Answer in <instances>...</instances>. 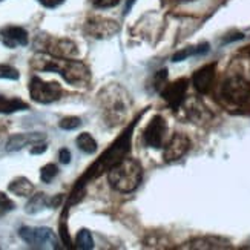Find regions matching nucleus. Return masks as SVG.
Here are the masks:
<instances>
[{"label":"nucleus","mask_w":250,"mask_h":250,"mask_svg":"<svg viewBox=\"0 0 250 250\" xmlns=\"http://www.w3.org/2000/svg\"><path fill=\"white\" fill-rule=\"evenodd\" d=\"M19 236L23 240L29 247L34 249H45L46 244H52V249H59L56 235L49 227H20Z\"/></svg>","instance_id":"423d86ee"},{"label":"nucleus","mask_w":250,"mask_h":250,"mask_svg":"<svg viewBox=\"0 0 250 250\" xmlns=\"http://www.w3.org/2000/svg\"><path fill=\"white\" fill-rule=\"evenodd\" d=\"M143 180V167L132 157H125L107 170V181L117 192H134Z\"/></svg>","instance_id":"7ed1b4c3"},{"label":"nucleus","mask_w":250,"mask_h":250,"mask_svg":"<svg viewBox=\"0 0 250 250\" xmlns=\"http://www.w3.org/2000/svg\"><path fill=\"white\" fill-rule=\"evenodd\" d=\"M60 238H62V243L64 244V247H71V238H69V233H68V227L64 223L60 224V232H59Z\"/></svg>","instance_id":"bb28decb"},{"label":"nucleus","mask_w":250,"mask_h":250,"mask_svg":"<svg viewBox=\"0 0 250 250\" xmlns=\"http://www.w3.org/2000/svg\"><path fill=\"white\" fill-rule=\"evenodd\" d=\"M45 140V135L40 132H32V134H17L13 135L6 143V150L8 152H17L20 149H23L28 145H34L37 141Z\"/></svg>","instance_id":"4468645a"},{"label":"nucleus","mask_w":250,"mask_h":250,"mask_svg":"<svg viewBox=\"0 0 250 250\" xmlns=\"http://www.w3.org/2000/svg\"><path fill=\"white\" fill-rule=\"evenodd\" d=\"M59 173V167L54 165V163H49V165H45L40 170V180L43 183H51L54 178L57 177Z\"/></svg>","instance_id":"4be33fe9"},{"label":"nucleus","mask_w":250,"mask_h":250,"mask_svg":"<svg viewBox=\"0 0 250 250\" xmlns=\"http://www.w3.org/2000/svg\"><path fill=\"white\" fill-rule=\"evenodd\" d=\"M244 36L241 34V32H236V34H233L232 37H226L224 40H223V43H230V42H235V40H241Z\"/></svg>","instance_id":"2f4dec72"},{"label":"nucleus","mask_w":250,"mask_h":250,"mask_svg":"<svg viewBox=\"0 0 250 250\" xmlns=\"http://www.w3.org/2000/svg\"><path fill=\"white\" fill-rule=\"evenodd\" d=\"M117 31H118L117 21L109 20V19H103V17H92L86 21V25H84V32L94 39L112 37Z\"/></svg>","instance_id":"9d476101"},{"label":"nucleus","mask_w":250,"mask_h":250,"mask_svg":"<svg viewBox=\"0 0 250 250\" xmlns=\"http://www.w3.org/2000/svg\"><path fill=\"white\" fill-rule=\"evenodd\" d=\"M31 66L36 71L56 72L60 77H63L64 82L75 86V88L88 86L91 82V71L80 60H71L68 57H56L51 56V54L42 52L31 59Z\"/></svg>","instance_id":"f257e3e1"},{"label":"nucleus","mask_w":250,"mask_h":250,"mask_svg":"<svg viewBox=\"0 0 250 250\" xmlns=\"http://www.w3.org/2000/svg\"><path fill=\"white\" fill-rule=\"evenodd\" d=\"M48 149L46 143H42V141H37V143H34V146L31 147V154L32 155H37V154H43Z\"/></svg>","instance_id":"c756f323"},{"label":"nucleus","mask_w":250,"mask_h":250,"mask_svg":"<svg viewBox=\"0 0 250 250\" xmlns=\"http://www.w3.org/2000/svg\"><path fill=\"white\" fill-rule=\"evenodd\" d=\"M75 247L80 250H91L94 249V238L92 233L88 229H82L77 233V238H75Z\"/></svg>","instance_id":"412c9836"},{"label":"nucleus","mask_w":250,"mask_h":250,"mask_svg":"<svg viewBox=\"0 0 250 250\" xmlns=\"http://www.w3.org/2000/svg\"><path fill=\"white\" fill-rule=\"evenodd\" d=\"M63 94L62 86L57 82H43L40 77H32L29 82V95L36 103L49 104L57 102Z\"/></svg>","instance_id":"39448f33"},{"label":"nucleus","mask_w":250,"mask_h":250,"mask_svg":"<svg viewBox=\"0 0 250 250\" xmlns=\"http://www.w3.org/2000/svg\"><path fill=\"white\" fill-rule=\"evenodd\" d=\"M218 102L227 112L250 115V82L241 75L227 77L220 86Z\"/></svg>","instance_id":"f03ea898"},{"label":"nucleus","mask_w":250,"mask_h":250,"mask_svg":"<svg viewBox=\"0 0 250 250\" xmlns=\"http://www.w3.org/2000/svg\"><path fill=\"white\" fill-rule=\"evenodd\" d=\"M8 190L14 195H19V197H31L34 192V184L25 177H19L9 183Z\"/></svg>","instance_id":"f3484780"},{"label":"nucleus","mask_w":250,"mask_h":250,"mask_svg":"<svg viewBox=\"0 0 250 250\" xmlns=\"http://www.w3.org/2000/svg\"><path fill=\"white\" fill-rule=\"evenodd\" d=\"M75 143H77L79 149L84 152V154H94L97 150V141L89 132H82L77 137V140H75Z\"/></svg>","instance_id":"aec40b11"},{"label":"nucleus","mask_w":250,"mask_h":250,"mask_svg":"<svg viewBox=\"0 0 250 250\" xmlns=\"http://www.w3.org/2000/svg\"><path fill=\"white\" fill-rule=\"evenodd\" d=\"M167 83V71L166 69H161L158 72H155V77H154V88L155 91H160L165 88Z\"/></svg>","instance_id":"a878e982"},{"label":"nucleus","mask_w":250,"mask_h":250,"mask_svg":"<svg viewBox=\"0 0 250 250\" xmlns=\"http://www.w3.org/2000/svg\"><path fill=\"white\" fill-rule=\"evenodd\" d=\"M215 80H216V63L204 64L203 68L195 71V74L192 75L193 88L197 89V92H200L203 95L209 94L213 89Z\"/></svg>","instance_id":"9b49d317"},{"label":"nucleus","mask_w":250,"mask_h":250,"mask_svg":"<svg viewBox=\"0 0 250 250\" xmlns=\"http://www.w3.org/2000/svg\"><path fill=\"white\" fill-rule=\"evenodd\" d=\"M26 109H29V106L23 100L16 99V97L0 95V114H14Z\"/></svg>","instance_id":"dca6fc26"},{"label":"nucleus","mask_w":250,"mask_h":250,"mask_svg":"<svg viewBox=\"0 0 250 250\" xmlns=\"http://www.w3.org/2000/svg\"><path fill=\"white\" fill-rule=\"evenodd\" d=\"M188 88H189V80L181 77L172 83H166L165 88L161 89V97L167 102V104L173 111H177L183 106L184 100H186Z\"/></svg>","instance_id":"6e6552de"},{"label":"nucleus","mask_w":250,"mask_h":250,"mask_svg":"<svg viewBox=\"0 0 250 250\" xmlns=\"http://www.w3.org/2000/svg\"><path fill=\"white\" fill-rule=\"evenodd\" d=\"M166 134H167V123L161 115H155L149 125L146 126L143 132V141L147 147L152 149H161L165 146L166 141Z\"/></svg>","instance_id":"0eeeda50"},{"label":"nucleus","mask_w":250,"mask_h":250,"mask_svg":"<svg viewBox=\"0 0 250 250\" xmlns=\"http://www.w3.org/2000/svg\"><path fill=\"white\" fill-rule=\"evenodd\" d=\"M178 2H183V3H189V2H195V0H178Z\"/></svg>","instance_id":"72a5a7b5"},{"label":"nucleus","mask_w":250,"mask_h":250,"mask_svg":"<svg viewBox=\"0 0 250 250\" xmlns=\"http://www.w3.org/2000/svg\"><path fill=\"white\" fill-rule=\"evenodd\" d=\"M190 140L188 135L184 134H173L172 138L169 140V143L165 147V161L166 163H173V161H178L180 158H183L184 155L188 154L189 149H190Z\"/></svg>","instance_id":"f8f14e48"},{"label":"nucleus","mask_w":250,"mask_h":250,"mask_svg":"<svg viewBox=\"0 0 250 250\" xmlns=\"http://www.w3.org/2000/svg\"><path fill=\"white\" fill-rule=\"evenodd\" d=\"M59 126L63 130L77 129L79 126H82V118H79V117H64V118H62V120H60Z\"/></svg>","instance_id":"5701e85b"},{"label":"nucleus","mask_w":250,"mask_h":250,"mask_svg":"<svg viewBox=\"0 0 250 250\" xmlns=\"http://www.w3.org/2000/svg\"><path fill=\"white\" fill-rule=\"evenodd\" d=\"M16 204L14 201L8 198V195H5L3 192H0V218H2L3 215H6L8 212L14 210Z\"/></svg>","instance_id":"b1692460"},{"label":"nucleus","mask_w":250,"mask_h":250,"mask_svg":"<svg viewBox=\"0 0 250 250\" xmlns=\"http://www.w3.org/2000/svg\"><path fill=\"white\" fill-rule=\"evenodd\" d=\"M49 203L51 200L46 197V193H36V195H31V200L26 204V213H39L40 210H43L45 208H49Z\"/></svg>","instance_id":"6ab92c4d"},{"label":"nucleus","mask_w":250,"mask_h":250,"mask_svg":"<svg viewBox=\"0 0 250 250\" xmlns=\"http://www.w3.org/2000/svg\"><path fill=\"white\" fill-rule=\"evenodd\" d=\"M120 3V0H92V5L95 8H112Z\"/></svg>","instance_id":"cd10ccee"},{"label":"nucleus","mask_w":250,"mask_h":250,"mask_svg":"<svg viewBox=\"0 0 250 250\" xmlns=\"http://www.w3.org/2000/svg\"><path fill=\"white\" fill-rule=\"evenodd\" d=\"M59 161L62 163V165H69V163H71V152H69V149H66V147L60 149V152H59Z\"/></svg>","instance_id":"c85d7f7f"},{"label":"nucleus","mask_w":250,"mask_h":250,"mask_svg":"<svg viewBox=\"0 0 250 250\" xmlns=\"http://www.w3.org/2000/svg\"><path fill=\"white\" fill-rule=\"evenodd\" d=\"M134 2H135V0H127V3H126V8H125V14H127V13H129V9L132 8Z\"/></svg>","instance_id":"473e14b6"},{"label":"nucleus","mask_w":250,"mask_h":250,"mask_svg":"<svg viewBox=\"0 0 250 250\" xmlns=\"http://www.w3.org/2000/svg\"><path fill=\"white\" fill-rule=\"evenodd\" d=\"M209 51H210L209 43H201V45H198V46H189V48H184V49L173 54L172 62L178 63V62H183V60H186L192 56H203V54L209 52Z\"/></svg>","instance_id":"a211bd4d"},{"label":"nucleus","mask_w":250,"mask_h":250,"mask_svg":"<svg viewBox=\"0 0 250 250\" xmlns=\"http://www.w3.org/2000/svg\"><path fill=\"white\" fill-rule=\"evenodd\" d=\"M3 45L9 49L28 45V32L20 26H8L0 32Z\"/></svg>","instance_id":"ddd939ff"},{"label":"nucleus","mask_w":250,"mask_h":250,"mask_svg":"<svg viewBox=\"0 0 250 250\" xmlns=\"http://www.w3.org/2000/svg\"><path fill=\"white\" fill-rule=\"evenodd\" d=\"M137 122H138V118H135V120L132 122V125L127 126V129L120 135V138L115 140V143L107 149L99 160H97L95 165L84 175V180L95 178V177L102 175L103 172L109 170L114 165H117L118 161L123 160L125 157H127V154L130 152V137H132V132H134V127H135Z\"/></svg>","instance_id":"20e7f679"},{"label":"nucleus","mask_w":250,"mask_h":250,"mask_svg":"<svg viewBox=\"0 0 250 250\" xmlns=\"http://www.w3.org/2000/svg\"><path fill=\"white\" fill-rule=\"evenodd\" d=\"M40 49L43 52L51 54V56L56 57H75L79 54L77 45L69 40V39H57V37H49L46 40L42 42Z\"/></svg>","instance_id":"1a4fd4ad"},{"label":"nucleus","mask_w":250,"mask_h":250,"mask_svg":"<svg viewBox=\"0 0 250 250\" xmlns=\"http://www.w3.org/2000/svg\"><path fill=\"white\" fill-rule=\"evenodd\" d=\"M186 249H229V243L221 240V238H213V236H204L192 240L189 246H184Z\"/></svg>","instance_id":"2eb2a0df"},{"label":"nucleus","mask_w":250,"mask_h":250,"mask_svg":"<svg viewBox=\"0 0 250 250\" xmlns=\"http://www.w3.org/2000/svg\"><path fill=\"white\" fill-rule=\"evenodd\" d=\"M39 2L46 8H57L59 5H62L64 2V0H39Z\"/></svg>","instance_id":"7c9ffc66"},{"label":"nucleus","mask_w":250,"mask_h":250,"mask_svg":"<svg viewBox=\"0 0 250 250\" xmlns=\"http://www.w3.org/2000/svg\"><path fill=\"white\" fill-rule=\"evenodd\" d=\"M20 74L16 68L9 66V64H0V79L5 80H19Z\"/></svg>","instance_id":"393cba45"}]
</instances>
